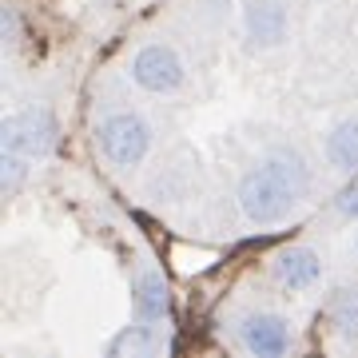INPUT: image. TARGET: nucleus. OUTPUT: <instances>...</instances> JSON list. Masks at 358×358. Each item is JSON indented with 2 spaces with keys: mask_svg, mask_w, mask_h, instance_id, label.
I'll list each match as a JSON object with an SVG mask.
<instances>
[{
  "mask_svg": "<svg viewBox=\"0 0 358 358\" xmlns=\"http://www.w3.org/2000/svg\"><path fill=\"white\" fill-rule=\"evenodd\" d=\"M310 187V167L294 148L271 152L259 167H251L239 183V207L259 227H275L291 215L303 192Z\"/></svg>",
  "mask_w": 358,
  "mask_h": 358,
  "instance_id": "f257e3e1",
  "label": "nucleus"
},
{
  "mask_svg": "<svg viewBox=\"0 0 358 358\" xmlns=\"http://www.w3.org/2000/svg\"><path fill=\"white\" fill-rule=\"evenodd\" d=\"M152 124L136 108H112L96 124V148L120 171H131V167L143 164V155L152 152Z\"/></svg>",
  "mask_w": 358,
  "mask_h": 358,
  "instance_id": "f03ea898",
  "label": "nucleus"
},
{
  "mask_svg": "<svg viewBox=\"0 0 358 358\" xmlns=\"http://www.w3.org/2000/svg\"><path fill=\"white\" fill-rule=\"evenodd\" d=\"M56 136H60V124L52 115L48 103H24V108H13L8 120H4V152L24 155V159H44V155L56 148Z\"/></svg>",
  "mask_w": 358,
  "mask_h": 358,
  "instance_id": "7ed1b4c3",
  "label": "nucleus"
},
{
  "mask_svg": "<svg viewBox=\"0 0 358 358\" xmlns=\"http://www.w3.org/2000/svg\"><path fill=\"white\" fill-rule=\"evenodd\" d=\"M128 76L136 88L152 92V96H171V92H179L187 84V64H183V56L171 44L152 40V44L136 48V56L128 64Z\"/></svg>",
  "mask_w": 358,
  "mask_h": 358,
  "instance_id": "20e7f679",
  "label": "nucleus"
},
{
  "mask_svg": "<svg viewBox=\"0 0 358 358\" xmlns=\"http://www.w3.org/2000/svg\"><path fill=\"white\" fill-rule=\"evenodd\" d=\"M239 346L247 355H287L294 346L291 322L271 310H251L239 319Z\"/></svg>",
  "mask_w": 358,
  "mask_h": 358,
  "instance_id": "39448f33",
  "label": "nucleus"
},
{
  "mask_svg": "<svg viewBox=\"0 0 358 358\" xmlns=\"http://www.w3.org/2000/svg\"><path fill=\"white\" fill-rule=\"evenodd\" d=\"M271 271H275V279H279L282 291H310V287H319L322 279V259L310 251V247H282L279 255L271 259Z\"/></svg>",
  "mask_w": 358,
  "mask_h": 358,
  "instance_id": "423d86ee",
  "label": "nucleus"
},
{
  "mask_svg": "<svg viewBox=\"0 0 358 358\" xmlns=\"http://www.w3.org/2000/svg\"><path fill=\"white\" fill-rule=\"evenodd\" d=\"M131 307H136V315L148 319V322L167 319V282L152 263H143V267L131 275Z\"/></svg>",
  "mask_w": 358,
  "mask_h": 358,
  "instance_id": "0eeeda50",
  "label": "nucleus"
},
{
  "mask_svg": "<svg viewBox=\"0 0 358 358\" xmlns=\"http://www.w3.org/2000/svg\"><path fill=\"white\" fill-rule=\"evenodd\" d=\"M247 36L263 44V48H275L287 40V13H282L275 0H251L247 8Z\"/></svg>",
  "mask_w": 358,
  "mask_h": 358,
  "instance_id": "6e6552de",
  "label": "nucleus"
},
{
  "mask_svg": "<svg viewBox=\"0 0 358 358\" xmlns=\"http://www.w3.org/2000/svg\"><path fill=\"white\" fill-rule=\"evenodd\" d=\"M327 159H331V167H338L346 176H358V120H343V124L331 128Z\"/></svg>",
  "mask_w": 358,
  "mask_h": 358,
  "instance_id": "1a4fd4ad",
  "label": "nucleus"
},
{
  "mask_svg": "<svg viewBox=\"0 0 358 358\" xmlns=\"http://www.w3.org/2000/svg\"><path fill=\"white\" fill-rule=\"evenodd\" d=\"M155 346H159V338L152 334V327H124L108 343V355H148Z\"/></svg>",
  "mask_w": 358,
  "mask_h": 358,
  "instance_id": "9d476101",
  "label": "nucleus"
},
{
  "mask_svg": "<svg viewBox=\"0 0 358 358\" xmlns=\"http://www.w3.org/2000/svg\"><path fill=\"white\" fill-rule=\"evenodd\" d=\"M338 215H343V219H358V183L338 195Z\"/></svg>",
  "mask_w": 358,
  "mask_h": 358,
  "instance_id": "9b49d317",
  "label": "nucleus"
},
{
  "mask_svg": "<svg viewBox=\"0 0 358 358\" xmlns=\"http://www.w3.org/2000/svg\"><path fill=\"white\" fill-rule=\"evenodd\" d=\"M355 251H358V235H355Z\"/></svg>",
  "mask_w": 358,
  "mask_h": 358,
  "instance_id": "f8f14e48",
  "label": "nucleus"
}]
</instances>
